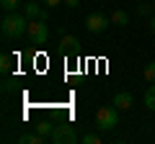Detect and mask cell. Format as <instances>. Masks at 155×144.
<instances>
[{
  "label": "cell",
  "instance_id": "5b68a950",
  "mask_svg": "<svg viewBox=\"0 0 155 144\" xmlns=\"http://www.w3.org/2000/svg\"><path fill=\"white\" fill-rule=\"evenodd\" d=\"M109 23H111V18L104 16V13H91V16L85 18V28H88L91 33H101V31H106V28H109Z\"/></svg>",
  "mask_w": 155,
  "mask_h": 144
},
{
  "label": "cell",
  "instance_id": "e0dca14e",
  "mask_svg": "<svg viewBox=\"0 0 155 144\" xmlns=\"http://www.w3.org/2000/svg\"><path fill=\"white\" fill-rule=\"evenodd\" d=\"M80 142L83 144H98L101 139H98V134H85V136H80Z\"/></svg>",
  "mask_w": 155,
  "mask_h": 144
},
{
  "label": "cell",
  "instance_id": "30bf717a",
  "mask_svg": "<svg viewBox=\"0 0 155 144\" xmlns=\"http://www.w3.org/2000/svg\"><path fill=\"white\" fill-rule=\"evenodd\" d=\"M18 142H21V144H41V142H44V136H41V134H23V136H18Z\"/></svg>",
  "mask_w": 155,
  "mask_h": 144
},
{
  "label": "cell",
  "instance_id": "8fae6325",
  "mask_svg": "<svg viewBox=\"0 0 155 144\" xmlns=\"http://www.w3.org/2000/svg\"><path fill=\"white\" fill-rule=\"evenodd\" d=\"M36 131L41 134L44 139H49V136H52V131H54V124H52V121H41V124L36 126Z\"/></svg>",
  "mask_w": 155,
  "mask_h": 144
},
{
  "label": "cell",
  "instance_id": "277c9868",
  "mask_svg": "<svg viewBox=\"0 0 155 144\" xmlns=\"http://www.w3.org/2000/svg\"><path fill=\"white\" fill-rule=\"evenodd\" d=\"M28 36H31L34 44H47V39H49V26H47V21H41V18H34V21H28Z\"/></svg>",
  "mask_w": 155,
  "mask_h": 144
},
{
  "label": "cell",
  "instance_id": "ffe728a7",
  "mask_svg": "<svg viewBox=\"0 0 155 144\" xmlns=\"http://www.w3.org/2000/svg\"><path fill=\"white\" fill-rule=\"evenodd\" d=\"M150 31L155 33V13H153V16H150Z\"/></svg>",
  "mask_w": 155,
  "mask_h": 144
},
{
  "label": "cell",
  "instance_id": "ba28073f",
  "mask_svg": "<svg viewBox=\"0 0 155 144\" xmlns=\"http://www.w3.org/2000/svg\"><path fill=\"white\" fill-rule=\"evenodd\" d=\"M142 103H145V108L155 111V83H150V88L145 90V95H142Z\"/></svg>",
  "mask_w": 155,
  "mask_h": 144
},
{
  "label": "cell",
  "instance_id": "d6986e66",
  "mask_svg": "<svg viewBox=\"0 0 155 144\" xmlns=\"http://www.w3.org/2000/svg\"><path fill=\"white\" fill-rule=\"evenodd\" d=\"M65 5L67 8H78V5H80V0H65Z\"/></svg>",
  "mask_w": 155,
  "mask_h": 144
},
{
  "label": "cell",
  "instance_id": "2e32d148",
  "mask_svg": "<svg viewBox=\"0 0 155 144\" xmlns=\"http://www.w3.org/2000/svg\"><path fill=\"white\" fill-rule=\"evenodd\" d=\"M145 80H147V83H155V62H150V64H145Z\"/></svg>",
  "mask_w": 155,
  "mask_h": 144
},
{
  "label": "cell",
  "instance_id": "52a82bcc",
  "mask_svg": "<svg viewBox=\"0 0 155 144\" xmlns=\"http://www.w3.org/2000/svg\"><path fill=\"white\" fill-rule=\"evenodd\" d=\"M132 103H134V98H132V93H127V90H119V93L114 95V105L119 108V111L132 108Z\"/></svg>",
  "mask_w": 155,
  "mask_h": 144
},
{
  "label": "cell",
  "instance_id": "ac0fdd59",
  "mask_svg": "<svg viewBox=\"0 0 155 144\" xmlns=\"http://www.w3.org/2000/svg\"><path fill=\"white\" fill-rule=\"evenodd\" d=\"M49 8H57V5H65V0H44Z\"/></svg>",
  "mask_w": 155,
  "mask_h": 144
},
{
  "label": "cell",
  "instance_id": "8992f818",
  "mask_svg": "<svg viewBox=\"0 0 155 144\" xmlns=\"http://www.w3.org/2000/svg\"><path fill=\"white\" fill-rule=\"evenodd\" d=\"M23 13H26L28 21H34V18H41V21H47V18H49V13L39 5V3H26V5H23Z\"/></svg>",
  "mask_w": 155,
  "mask_h": 144
},
{
  "label": "cell",
  "instance_id": "6da1fadb",
  "mask_svg": "<svg viewBox=\"0 0 155 144\" xmlns=\"http://www.w3.org/2000/svg\"><path fill=\"white\" fill-rule=\"evenodd\" d=\"M0 31H3V36L5 39H18V36H23V33L28 31V18L26 13H5L3 16V21H0Z\"/></svg>",
  "mask_w": 155,
  "mask_h": 144
},
{
  "label": "cell",
  "instance_id": "9a60e30c",
  "mask_svg": "<svg viewBox=\"0 0 155 144\" xmlns=\"http://www.w3.org/2000/svg\"><path fill=\"white\" fill-rule=\"evenodd\" d=\"M11 67H13V59H11L8 54H3V57H0V70H3V75H8Z\"/></svg>",
  "mask_w": 155,
  "mask_h": 144
},
{
  "label": "cell",
  "instance_id": "7a4b0ae2",
  "mask_svg": "<svg viewBox=\"0 0 155 144\" xmlns=\"http://www.w3.org/2000/svg\"><path fill=\"white\" fill-rule=\"evenodd\" d=\"M116 124H119V111H116V105H104V108H98V113H96V126L98 129L109 131V129H114Z\"/></svg>",
  "mask_w": 155,
  "mask_h": 144
},
{
  "label": "cell",
  "instance_id": "4fadbf2b",
  "mask_svg": "<svg viewBox=\"0 0 155 144\" xmlns=\"http://www.w3.org/2000/svg\"><path fill=\"white\" fill-rule=\"evenodd\" d=\"M153 8H155V3H145V0H140V3H137V16H153Z\"/></svg>",
  "mask_w": 155,
  "mask_h": 144
},
{
  "label": "cell",
  "instance_id": "3957f363",
  "mask_svg": "<svg viewBox=\"0 0 155 144\" xmlns=\"http://www.w3.org/2000/svg\"><path fill=\"white\" fill-rule=\"evenodd\" d=\"M49 142L52 144H75L78 142V131L70 124H57L54 131H52V136H49Z\"/></svg>",
  "mask_w": 155,
  "mask_h": 144
},
{
  "label": "cell",
  "instance_id": "5bb4252c",
  "mask_svg": "<svg viewBox=\"0 0 155 144\" xmlns=\"http://www.w3.org/2000/svg\"><path fill=\"white\" fill-rule=\"evenodd\" d=\"M18 5H21V0H0V8L5 13H16Z\"/></svg>",
  "mask_w": 155,
  "mask_h": 144
},
{
  "label": "cell",
  "instance_id": "44dd1931",
  "mask_svg": "<svg viewBox=\"0 0 155 144\" xmlns=\"http://www.w3.org/2000/svg\"><path fill=\"white\" fill-rule=\"evenodd\" d=\"M153 3H155V0H153Z\"/></svg>",
  "mask_w": 155,
  "mask_h": 144
},
{
  "label": "cell",
  "instance_id": "9c48e42d",
  "mask_svg": "<svg viewBox=\"0 0 155 144\" xmlns=\"http://www.w3.org/2000/svg\"><path fill=\"white\" fill-rule=\"evenodd\" d=\"M111 23H116V26H127V23H129V16H127V11L116 8V11L111 13Z\"/></svg>",
  "mask_w": 155,
  "mask_h": 144
},
{
  "label": "cell",
  "instance_id": "7c38bea8",
  "mask_svg": "<svg viewBox=\"0 0 155 144\" xmlns=\"http://www.w3.org/2000/svg\"><path fill=\"white\" fill-rule=\"evenodd\" d=\"M60 44H62V49H67V52H72V49H75L78 44H80V41H78L75 36H70V33H65V36H62V41H60Z\"/></svg>",
  "mask_w": 155,
  "mask_h": 144
}]
</instances>
